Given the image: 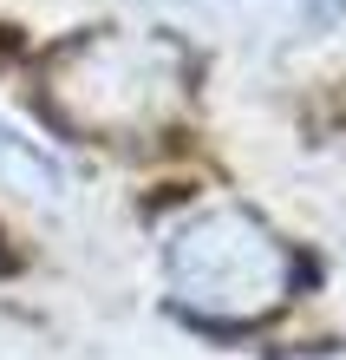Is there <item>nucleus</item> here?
Masks as SVG:
<instances>
[{"mask_svg":"<svg viewBox=\"0 0 346 360\" xmlns=\"http://www.w3.org/2000/svg\"><path fill=\"white\" fill-rule=\"evenodd\" d=\"M189 86L197 66L170 33H92L46 59L53 118L105 144H150L183 124Z\"/></svg>","mask_w":346,"mask_h":360,"instance_id":"1","label":"nucleus"},{"mask_svg":"<svg viewBox=\"0 0 346 360\" xmlns=\"http://www.w3.org/2000/svg\"><path fill=\"white\" fill-rule=\"evenodd\" d=\"M222 7L248 13V20H268V27H333L346 13V0H222Z\"/></svg>","mask_w":346,"mask_h":360,"instance_id":"4","label":"nucleus"},{"mask_svg":"<svg viewBox=\"0 0 346 360\" xmlns=\"http://www.w3.org/2000/svg\"><path fill=\"white\" fill-rule=\"evenodd\" d=\"M170 295L177 308H189L197 321H222V328H248L294 295V256L262 217L248 210H197L170 229Z\"/></svg>","mask_w":346,"mask_h":360,"instance_id":"2","label":"nucleus"},{"mask_svg":"<svg viewBox=\"0 0 346 360\" xmlns=\"http://www.w3.org/2000/svg\"><path fill=\"white\" fill-rule=\"evenodd\" d=\"M0 190H13V197H27V203H59L72 190V177H66V164L53 151H39L33 138H20V131L0 124Z\"/></svg>","mask_w":346,"mask_h":360,"instance_id":"3","label":"nucleus"}]
</instances>
